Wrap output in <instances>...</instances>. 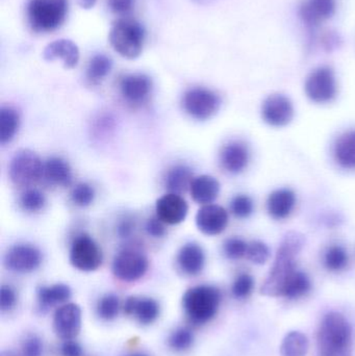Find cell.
<instances>
[{"label": "cell", "instance_id": "cell-18", "mask_svg": "<svg viewBox=\"0 0 355 356\" xmlns=\"http://www.w3.org/2000/svg\"><path fill=\"white\" fill-rule=\"evenodd\" d=\"M123 309L127 316L135 317L143 325L154 323L160 316V305L152 298L129 297Z\"/></svg>", "mask_w": 355, "mask_h": 356}, {"label": "cell", "instance_id": "cell-14", "mask_svg": "<svg viewBox=\"0 0 355 356\" xmlns=\"http://www.w3.org/2000/svg\"><path fill=\"white\" fill-rule=\"evenodd\" d=\"M156 211L164 223L177 225L187 218L189 205L181 195L168 193L156 200Z\"/></svg>", "mask_w": 355, "mask_h": 356}, {"label": "cell", "instance_id": "cell-2", "mask_svg": "<svg viewBox=\"0 0 355 356\" xmlns=\"http://www.w3.org/2000/svg\"><path fill=\"white\" fill-rule=\"evenodd\" d=\"M352 332L349 323L339 313L323 318L317 334L319 356H352Z\"/></svg>", "mask_w": 355, "mask_h": 356}, {"label": "cell", "instance_id": "cell-36", "mask_svg": "<svg viewBox=\"0 0 355 356\" xmlns=\"http://www.w3.org/2000/svg\"><path fill=\"white\" fill-rule=\"evenodd\" d=\"M193 343V332L188 330V328H179V330L173 332L170 338H169V346H170L173 350L179 351V353L191 348Z\"/></svg>", "mask_w": 355, "mask_h": 356}, {"label": "cell", "instance_id": "cell-33", "mask_svg": "<svg viewBox=\"0 0 355 356\" xmlns=\"http://www.w3.org/2000/svg\"><path fill=\"white\" fill-rule=\"evenodd\" d=\"M119 311H120V300L116 295H106L98 301L97 315L102 320L112 321L118 316Z\"/></svg>", "mask_w": 355, "mask_h": 356}, {"label": "cell", "instance_id": "cell-49", "mask_svg": "<svg viewBox=\"0 0 355 356\" xmlns=\"http://www.w3.org/2000/svg\"><path fill=\"white\" fill-rule=\"evenodd\" d=\"M0 356H17L12 351H2L1 355Z\"/></svg>", "mask_w": 355, "mask_h": 356}, {"label": "cell", "instance_id": "cell-13", "mask_svg": "<svg viewBox=\"0 0 355 356\" xmlns=\"http://www.w3.org/2000/svg\"><path fill=\"white\" fill-rule=\"evenodd\" d=\"M151 79L143 73L125 75L120 81V93L123 99L131 106H141L151 95Z\"/></svg>", "mask_w": 355, "mask_h": 356}, {"label": "cell", "instance_id": "cell-27", "mask_svg": "<svg viewBox=\"0 0 355 356\" xmlns=\"http://www.w3.org/2000/svg\"><path fill=\"white\" fill-rule=\"evenodd\" d=\"M335 158L343 168L355 169V131H348L338 139Z\"/></svg>", "mask_w": 355, "mask_h": 356}, {"label": "cell", "instance_id": "cell-25", "mask_svg": "<svg viewBox=\"0 0 355 356\" xmlns=\"http://www.w3.org/2000/svg\"><path fill=\"white\" fill-rule=\"evenodd\" d=\"M71 289L67 284H56L41 286L38 290V301L41 309H47L56 305H65L71 298Z\"/></svg>", "mask_w": 355, "mask_h": 356}, {"label": "cell", "instance_id": "cell-22", "mask_svg": "<svg viewBox=\"0 0 355 356\" xmlns=\"http://www.w3.org/2000/svg\"><path fill=\"white\" fill-rule=\"evenodd\" d=\"M43 177L52 186H69L72 184V169L64 159L52 156L44 163Z\"/></svg>", "mask_w": 355, "mask_h": 356}, {"label": "cell", "instance_id": "cell-47", "mask_svg": "<svg viewBox=\"0 0 355 356\" xmlns=\"http://www.w3.org/2000/svg\"><path fill=\"white\" fill-rule=\"evenodd\" d=\"M97 0H77V3L81 8H85V10H89V8H93L95 6Z\"/></svg>", "mask_w": 355, "mask_h": 356}, {"label": "cell", "instance_id": "cell-37", "mask_svg": "<svg viewBox=\"0 0 355 356\" xmlns=\"http://www.w3.org/2000/svg\"><path fill=\"white\" fill-rule=\"evenodd\" d=\"M231 211L236 217L247 218L254 211V202L245 195H238L231 202Z\"/></svg>", "mask_w": 355, "mask_h": 356}, {"label": "cell", "instance_id": "cell-5", "mask_svg": "<svg viewBox=\"0 0 355 356\" xmlns=\"http://www.w3.org/2000/svg\"><path fill=\"white\" fill-rule=\"evenodd\" d=\"M108 41L120 56L133 60L142 54L145 31L138 21L121 18L110 27Z\"/></svg>", "mask_w": 355, "mask_h": 356}, {"label": "cell", "instance_id": "cell-29", "mask_svg": "<svg viewBox=\"0 0 355 356\" xmlns=\"http://www.w3.org/2000/svg\"><path fill=\"white\" fill-rule=\"evenodd\" d=\"M112 68L113 60L110 56L106 54H96L88 64L85 76L89 83L97 85L110 74Z\"/></svg>", "mask_w": 355, "mask_h": 356}, {"label": "cell", "instance_id": "cell-38", "mask_svg": "<svg viewBox=\"0 0 355 356\" xmlns=\"http://www.w3.org/2000/svg\"><path fill=\"white\" fill-rule=\"evenodd\" d=\"M269 255H270L269 248L264 243L260 242V241H254V242L248 244L246 257L252 263L262 265V264H265L268 261Z\"/></svg>", "mask_w": 355, "mask_h": 356}, {"label": "cell", "instance_id": "cell-11", "mask_svg": "<svg viewBox=\"0 0 355 356\" xmlns=\"http://www.w3.org/2000/svg\"><path fill=\"white\" fill-rule=\"evenodd\" d=\"M43 257L37 247L31 244H17L10 247L4 257V265L17 273H31L41 266Z\"/></svg>", "mask_w": 355, "mask_h": 356}, {"label": "cell", "instance_id": "cell-31", "mask_svg": "<svg viewBox=\"0 0 355 356\" xmlns=\"http://www.w3.org/2000/svg\"><path fill=\"white\" fill-rule=\"evenodd\" d=\"M311 286L312 284H311V280L308 275L304 272L297 271L286 284L285 289L281 293V297L290 299L298 298V297L304 296L308 293Z\"/></svg>", "mask_w": 355, "mask_h": 356}, {"label": "cell", "instance_id": "cell-50", "mask_svg": "<svg viewBox=\"0 0 355 356\" xmlns=\"http://www.w3.org/2000/svg\"><path fill=\"white\" fill-rule=\"evenodd\" d=\"M133 356H144V355H133Z\"/></svg>", "mask_w": 355, "mask_h": 356}, {"label": "cell", "instance_id": "cell-45", "mask_svg": "<svg viewBox=\"0 0 355 356\" xmlns=\"http://www.w3.org/2000/svg\"><path fill=\"white\" fill-rule=\"evenodd\" d=\"M62 356H83V348L74 340H67L60 347Z\"/></svg>", "mask_w": 355, "mask_h": 356}, {"label": "cell", "instance_id": "cell-35", "mask_svg": "<svg viewBox=\"0 0 355 356\" xmlns=\"http://www.w3.org/2000/svg\"><path fill=\"white\" fill-rule=\"evenodd\" d=\"M94 199H95V190L87 182L76 184L71 192V200L76 207H89L93 203Z\"/></svg>", "mask_w": 355, "mask_h": 356}, {"label": "cell", "instance_id": "cell-1", "mask_svg": "<svg viewBox=\"0 0 355 356\" xmlns=\"http://www.w3.org/2000/svg\"><path fill=\"white\" fill-rule=\"evenodd\" d=\"M304 245V238L298 232H289L283 238L275 257L272 269L262 286L266 296H281L286 284L298 271L296 257Z\"/></svg>", "mask_w": 355, "mask_h": 356}, {"label": "cell", "instance_id": "cell-43", "mask_svg": "<svg viewBox=\"0 0 355 356\" xmlns=\"http://www.w3.org/2000/svg\"><path fill=\"white\" fill-rule=\"evenodd\" d=\"M164 222L156 216V217L150 218L148 221L146 222V232L152 238H163L166 234L167 229L165 226Z\"/></svg>", "mask_w": 355, "mask_h": 356}, {"label": "cell", "instance_id": "cell-30", "mask_svg": "<svg viewBox=\"0 0 355 356\" xmlns=\"http://www.w3.org/2000/svg\"><path fill=\"white\" fill-rule=\"evenodd\" d=\"M308 349V341L304 334L292 332L286 336L281 346V356H306Z\"/></svg>", "mask_w": 355, "mask_h": 356}, {"label": "cell", "instance_id": "cell-26", "mask_svg": "<svg viewBox=\"0 0 355 356\" xmlns=\"http://www.w3.org/2000/svg\"><path fill=\"white\" fill-rule=\"evenodd\" d=\"M193 179V172L189 167L177 165L167 172L165 186L169 193L181 195V193L190 190Z\"/></svg>", "mask_w": 355, "mask_h": 356}, {"label": "cell", "instance_id": "cell-6", "mask_svg": "<svg viewBox=\"0 0 355 356\" xmlns=\"http://www.w3.org/2000/svg\"><path fill=\"white\" fill-rule=\"evenodd\" d=\"M8 175L16 186H31L43 177L44 163L33 150L21 149L10 160Z\"/></svg>", "mask_w": 355, "mask_h": 356}, {"label": "cell", "instance_id": "cell-46", "mask_svg": "<svg viewBox=\"0 0 355 356\" xmlns=\"http://www.w3.org/2000/svg\"><path fill=\"white\" fill-rule=\"evenodd\" d=\"M135 223L131 218H125L120 223L118 224L117 227V234L120 238H127L133 234L135 232Z\"/></svg>", "mask_w": 355, "mask_h": 356}, {"label": "cell", "instance_id": "cell-24", "mask_svg": "<svg viewBox=\"0 0 355 356\" xmlns=\"http://www.w3.org/2000/svg\"><path fill=\"white\" fill-rule=\"evenodd\" d=\"M296 203L295 194L288 188L275 191L269 196L267 209L274 219L281 220L289 217Z\"/></svg>", "mask_w": 355, "mask_h": 356}, {"label": "cell", "instance_id": "cell-19", "mask_svg": "<svg viewBox=\"0 0 355 356\" xmlns=\"http://www.w3.org/2000/svg\"><path fill=\"white\" fill-rule=\"evenodd\" d=\"M249 150L241 142H231L221 150L220 163L227 172L238 175L247 167Z\"/></svg>", "mask_w": 355, "mask_h": 356}, {"label": "cell", "instance_id": "cell-21", "mask_svg": "<svg viewBox=\"0 0 355 356\" xmlns=\"http://www.w3.org/2000/svg\"><path fill=\"white\" fill-rule=\"evenodd\" d=\"M177 264L183 273L196 276L201 273L206 265L204 249L195 243H189L181 247L177 255Z\"/></svg>", "mask_w": 355, "mask_h": 356}, {"label": "cell", "instance_id": "cell-42", "mask_svg": "<svg viewBox=\"0 0 355 356\" xmlns=\"http://www.w3.org/2000/svg\"><path fill=\"white\" fill-rule=\"evenodd\" d=\"M17 302V295L14 289L10 286H2L0 289V309L8 312L14 309Z\"/></svg>", "mask_w": 355, "mask_h": 356}, {"label": "cell", "instance_id": "cell-20", "mask_svg": "<svg viewBox=\"0 0 355 356\" xmlns=\"http://www.w3.org/2000/svg\"><path fill=\"white\" fill-rule=\"evenodd\" d=\"M44 60H62L65 68L72 69L77 66L79 60V47L70 40L60 39L46 46L43 52Z\"/></svg>", "mask_w": 355, "mask_h": 356}, {"label": "cell", "instance_id": "cell-8", "mask_svg": "<svg viewBox=\"0 0 355 356\" xmlns=\"http://www.w3.org/2000/svg\"><path fill=\"white\" fill-rule=\"evenodd\" d=\"M104 261L101 249L97 243L83 234L75 238L70 249V263L79 271H96Z\"/></svg>", "mask_w": 355, "mask_h": 356}, {"label": "cell", "instance_id": "cell-3", "mask_svg": "<svg viewBox=\"0 0 355 356\" xmlns=\"http://www.w3.org/2000/svg\"><path fill=\"white\" fill-rule=\"evenodd\" d=\"M68 0H28L27 22L35 33H46L58 29L66 20Z\"/></svg>", "mask_w": 355, "mask_h": 356}, {"label": "cell", "instance_id": "cell-7", "mask_svg": "<svg viewBox=\"0 0 355 356\" xmlns=\"http://www.w3.org/2000/svg\"><path fill=\"white\" fill-rule=\"evenodd\" d=\"M221 106L218 94L206 88H192L185 92L183 97V110L192 118L208 120L212 118Z\"/></svg>", "mask_w": 355, "mask_h": 356}, {"label": "cell", "instance_id": "cell-41", "mask_svg": "<svg viewBox=\"0 0 355 356\" xmlns=\"http://www.w3.org/2000/svg\"><path fill=\"white\" fill-rule=\"evenodd\" d=\"M23 356H42L43 355V343L35 334L26 337L22 343Z\"/></svg>", "mask_w": 355, "mask_h": 356}, {"label": "cell", "instance_id": "cell-48", "mask_svg": "<svg viewBox=\"0 0 355 356\" xmlns=\"http://www.w3.org/2000/svg\"><path fill=\"white\" fill-rule=\"evenodd\" d=\"M192 1L200 4V6H206V4L212 3V2L216 1V0H192Z\"/></svg>", "mask_w": 355, "mask_h": 356}, {"label": "cell", "instance_id": "cell-28", "mask_svg": "<svg viewBox=\"0 0 355 356\" xmlns=\"http://www.w3.org/2000/svg\"><path fill=\"white\" fill-rule=\"evenodd\" d=\"M20 116L15 108L2 106L0 110V143H10L18 133Z\"/></svg>", "mask_w": 355, "mask_h": 356}, {"label": "cell", "instance_id": "cell-15", "mask_svg": "<svg viewBox=\"0 0 355 356\" xmlns=\"http://www.w3.org/2000/svg\"><path fill=\"white\" fill-rule=\"evenodd\" d=\"M265 122L272 127H285L291 122L294 116V108L289 98L281 94L269 96L265 100L262 108Z\"/></svg>", "mask_w": 355, "mask_h": 356}, {"label": "cell", "instance_id": "cell-17", "mask_svg": "<svg viewBox=\"0 0 355 356\" xmlns=\"http://www.w3.org/2000/svg\"><path fill=\"white\" fill-rule=\"evenodd\" d=\"M336 0H306L300 6V17L308 26H318L336 13Z\"/></svg>", "mask_w": 355, "mask_h": 356}, {"label": "cell", "instance_id": "cell-23", "mask_svg": "<svg viewBox=\"0 0 355 356\" xmlns=\"http://www.w3.org/2000/svg\"><path fill=\"white\" fill-rule=\"evenodd\" d=\"M220 192V184L210 175L195 177L190 186L192 198L199 204H210L216 200Z\"/></svg>", "mask_w": 355, "mask_h": 356}, {"label": "cell", "instance_id": "cell-4", "mask_svg": "<svg viewBox=\"0 0 355 356\" xmlns=\"http://www.w3.org/2000/svg\"><path fill=\"white\" fill-rule=\"evenodd\" d=\"M220 291L213 286H197L183 295V305L188 318L196 324L210 322L218 313Z\"/></svg>", "mask_w": 355, "mask_h": 356}, {"label": "cell", "instance_id": "cell-34", "mask_svg": "<svg viewBox=\"0 0 355 356\" xmlns=\"http://www.w3.org/2000/svg\"><path fill=\"white\" fill-rule=\"evenodd\" d=\"M348 255L341 246H331L325 253L324 264L331 271H340L347 266Z\"/></svg>", "mask_w": 355, "mask_h": 356}, {"label": "cell", "instance_id": "cell-9", "mask_svg": "<svg viewBox=\"0 0 355 356\" xmlns=\"http://www.w3.org/2000/svg\"><path fill=\"white\" fill-rule=\"evenodd\" d=\"M149 268L147 257L133 249H124L115 257L112 270L118 280L125 282H133L141 280Z\"/></svg>", "mask_w": 355, "mask_h": 356}, {"label": "cell", "instance_id": "cell-32", "mask_svg": "<svg viewBox=\"0 0 355 356\" xmlns=\"http://www.w3.org/2000/svg\"><path fill=\"white\" fill-rule=\"evenodd\" d=\"M46 202L45 195L37 188H26L19 198L21 209L28 213L41 211L45 207Z\"/></svg>", "mask_w": 355, "mask_h": 356}, {"label": "cell", "instance_id": "cell-39", "mask_svg": "<svg viewBox=\"0 0 355 356\" xmlns=\"http://www.w3.org/2000/svg\"><path fill=\"white\" fill-rule=\"evenodd\" d=\"M254 286V278H252L249 274L244 273L236 278L231 291H233V296H235L236 298H246V297L249 296L250 293L252 292Z\"/></svg>", "mask_w": 355, "mask_h": 356}, {"label": "cell", "instance_id": "cell-10", "mask_svg": "<svg viewBox=\"0 0 355 356\" xmlns=\"http://www.w3.org/2000/svg\"><path fill=\"white\" fill-rule=\"evenodd\" d=\"M306 93L317 104L331 102L337 95V81L329 67H320L311 73L306 81Z\"/></svg>", "mask_w": 355, "mask_h": 356}, {"label": "cell", "instance_id": "cell-12", "mask_svg": "<svg viewBox=\"0 0 355 356\" xmlns=\"http://www.w3.org/2000/svg\"><path fill=\"white\" fill-rule=\"evenodd\" d=\"M81 328V309L75 303H65L54 313L53 330L62 340H74Z\"/></svg>", "mask_w": 355, "mask_h": 356}, {"label": "cell", "instance_id": "cell-16", "mask_svg": "<svg viewBox=\"0 0 355 356\" xmlns=\"http://www.w3.org/2000/svg\"><path fill=\"white\" fill-rule=\"evenodd\" d=\"M229 224V213L220 205H204L196 215L198 229L206 236H217L224 232Z\"/></svg>", "mask_w": 355, "mask_h": 356}, {"label": "cell", "instance_id": "cell-44", "mask_svg": "<svg viewBox=\"0 0 355 356\" xmlns=\"http://www.w3.org/2000/svg\"><path fill=\"white\" fill-rule=\"evenodd\" d=\"M108 3L113 13L124 16L135 8V0H108Z\"/></svg>", "mask_w": 355, "mask_h": 356}, {"label": "cell", "instance_id": "cell-40", "mask_svg": "<svg viewBox=\"0 0 355 356\" xmlns=\"http://www.w3.org/2000/svg\"><path fill=\"white\" fill-rule=\"evenodd\" d=\"M247 248V243L244 242L243 240L239 238H229L223 246L225 255L229 259H239L241 257H246Z\"/></svg>", "mask_w": 355, "mask_h": 356}]
</instances>
